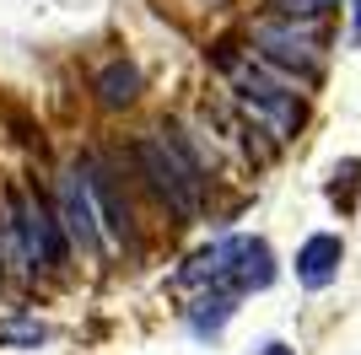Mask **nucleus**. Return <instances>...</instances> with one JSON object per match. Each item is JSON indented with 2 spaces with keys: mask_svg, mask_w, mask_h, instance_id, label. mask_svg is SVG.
<instances>
[{
  "mask_svg": "<svg viewBox=\"0 0 361 355\" xmlns=\"http://www.w3.org/2000/svg\"><path fill=\"white\" fill-rule=\"evenodd\" d=\"M135 162L151 178V189L162 194L178 216H200L205 210V162L195 156V146L178 130H151L135 140Z\"/></svg>",
  "mask_w": 361,
  "mask_h": 355,
  "instance_id": "obj_1",
  "label": "nucleus"
},
{
  "mask_svg": "<svg viewBox=\"0 0 361 355\" xmlns=\"http://www.w3.org/2000/svg\"><path fill=\"white\" fill-rule=\"evenodd\" d=\"M6 237H11V248L27 259V269H60L65 259H71V232H65L60 210L44 205L38 194L27 189H11L6 194Z\"/></svg>",
  "mask_w": 361,
  "mask_h": 355,
  "instance_id": "obj_2",
  "label": "nucleus"
},
{
  "mask_svg": "<svg viewBox=\"0 0 361 355\" xmlns=\"http://www.w3.org/2000/svg\"><path fill=\"white\" fill-rule=\"evenodd\" d=\"M226 75H232V87H238V103L275 135V140H291L302 130V97L291 81L270 75L259 59H226Z\"/></svg>",
  "mask_w": 361,
  "mask_h": 355,
  "instance_id": "obj_3",
  "label": "nucleus"
},
{
  "mask_svg": "<svg viewBox=\"0 0 361 355\" xmlns=\"http://www.w3.org/2000/svg\"><path fill=\"white\" fill-rule=\"evenodd\" d=\"M254 49H259L264 65H275V70H286V75H307V81H313L318 65H324L313 16H270V22H259Z\"/></svg>",
  "mask_w": 361,
  "mask_h": 355,
  "instance_id": "obj_4",
  "label": "nucleus"
},
{
  "mask_svg": "<svg viewBox=\"0 0 361 355\" xmlns=\"http://www.w3.org/2000/svg\"><path fill=\"white\" fill-rule=\"evenodd\" d=\"M54 210H60L65 232H71L75 248H97V232H103V221H97V205H92V189H87V173L81 167H65L60 173V199H54Z\"/></svg>",
  "mask_w": 361,
  "mask_h": 355,
  "instance_id": "obj_5",
  "label": "nucleus"
},
{
  "mask_svg": "<svg viewBox=\"0 0 361 355\" xmlns=\"http://www.w3.org/2000/svg\"><path fill=\"white\" fill-rule=\"evenodd\" d=\"M81 173H87V189H92V205H97V221H103V232L119 242V248H135V221H130V205H124V194L114 189V173H108L103 162H81Z\"/></svg>",
  "mask_w": 361,
  "mask_h": 355,
  "instance_id": "obj_6",
  "label": "nucleus"
},
{
  "mask_svg": "<svg viewBox=\"0 0 361 355\" xmlns=\"http://www.w3.org/2000/svg\"><path fill=\"white\" fill-rule=\"evenodd\" d=\"M340 259H345V242L334 232H313L297 248V280L307 285V291H324V285L340 275Z\"/></svg>",
  "mask_w": 361,
  "mask_h": 355,
  "instance_id": "obj_7",
  "label": "nucleus"
},
{
  "mask_svg": "<svg viewBox=\"0 0 361 355\" xmlns=\"http://www.w3.org/2000/svg\"><path fill=\"white\" fill-rule=\"evenodd\" d=\"M140 97V70L130 59H114L103 75H97V103L103 108H130Z\"/></svg>",
  "mask_w": 361,
  "mask_h": 355,
  "instance_id": "obj_8",
  "label": "nucleus"
},
{
  "mask_svg": "<svg viewBox=\"0 0 361 355\" xmlns=\"http://www.w3.org/2000/svg\"><path fill=\"white\" fill-rule=\"evenodd\" d=\"M232 312H238V291H221V285H211V291H205L195 307H189V323H195V334H221Z\"/></svg>",
  "mask_w": 361,
  "mask_h": 355,
  "instance_id": "obj_9",
  "label": "nucleus"
},
{
  "mask_svg": "<svg viewBox=\"0 0 361 355\" xmlns=\"http://www.w3.org/2000/svg\"><path fill=\"white\" fill-rule=\"evenodd\" d=\"M286 16H324L329 6H340V0H275Z\"/></svg>",
  "mask_w": 361,
  "mask_h": 355,
  "instance_id": "obj_10",
  "label": "nucleus"
},
{
  "mask_svg": "<svg viewBox=\"0 0 361 355\" xmlns=\"http://www.w3.org/2000/svg\"><path fill=\"white\" fill-rule=\"evenodd\" d=\"M0 340H16V344H38V340H44V328H38V323H6V328H0Z\"/></svg>",
  "mask_w": 361,
  "mask_h": 355,
  "instance_id": "obj_11",
  "label": "nucleus"
},
{
  "mask_svg": "<svg viewBox=\"0 0 361 355\" xmlns=\"http://www.w3.org/2000/svg\"><path fill=\"white\" fill-rule=\"evenodd\" d=\"M350 38L361 44V0H350Z\"/></svg>",
  "mask_w": 361,
  "mask_h": 355,
  "instance_id": "obj_12",
  "label": "nucleus"
},
{
  "mask_svg": "<svg viewBox=\"0 0 361 355\" xmlns=\"http://www.w3.org/2000/svg\"><path fill=\"white\" fill-rule=\"evenodd\" d=\"M254 355H297V350H291V344H281V340H270L264 350H254Z\"/></svg>",
  "mask_w": 361,
  "mask_h": 355,
  "instance_id": "obj_13",
  "label": "nucleus"
}]
</instances>
